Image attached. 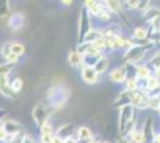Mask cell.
Instances as JSON below:
<instances>
[{"mask_svg": "<svg viewBox=\"0 0 160 143\" xmlns=\"http://www.w3.org/2000/svg\"><path fill=\"white\" fill-rule=\"evenodd\" d=\"M32 117L35 123L41 129L46 123H48V111L46 106H43L42 104H37L32 110Z\"/></svg>", "mask_w": 160, "mask_h": 143, "instance_id": "1", "label": "cell"}, {"mask_svg": "<svg viewBox=\"0 0 160 143\" xmlns=\"http://www.w3.org/2000/svg\"><path fill=\"white\" fill-rule=\"evenodd\" d=\"M25 16L23 13H13L8 17V26L12 31H19L24 27Z\"/></svg>", "mask_w": 160, "mask_h": 143, "instance_id": "2", "label": "cell"}, {"mask_svg": "<svg viewBox=\"0 0 160 143\" xmlns=\"http://www.w3.org/2000/svg\"><path fill=\"white\" fill-rule=\"evenodd\" d=\"M98 75L99 74L96 72V69L93 67L84 66L82 69H81V78L88 85H93V83L98 81Z\"/></svg>", "mask_w": 160, "mask_h": 143, "instance_id": "3", "label": "cell"}, {"mask_svg": "<svg viewBox=\"0 0 160 143\" xmlns=\"http://www.w3.org/2000/svg\"><path fill=\"white\" fill-rule=\"evenodd\" d=\"M132 105H124L120 112V129L121 131H123V129L127 126V124L132 121Z\"/></svg>", "mask_w": 160, "mask_h": 143, "instance_id": "4", "label": "cell"}, {"mask_svg": "<svg viewBox=\"0 0 160 143\" xmlns=\"http://www.w3.org/2000/svg\"><path fill=\"white\" fill-rule=\"evenodd\" d=\"M2 128L5 129V131H6L7 135L10 137L14 136V135H17L18 132L22 131L20 124L17 121H14V119H8V121H6V122L2 124Z\"/></svg>", "mask_w": 160, "mask_h": 143, "instance_id": "5", "label": "cell"}, {"mask_svg": "<svg viewBox=\"0 0 160 143\" xmlns=\"http://www.w3.org/2000/svg\"><path fill=\"white\" fill-rule=\"evenodd\" d=\"M109 79L113 82H124L127 79V69L126 67H121V68H116L115 70H112L110 75H109Z\"/></svg>", "mask_w": 160, "mask_h": 143, "instance_id": "6", "label": "cell"}, {"mask_svg": "<svg viewBox=\"0 0 160 143\" xmlns=\"http://www.w3.org/2000/svg\"><path fill=\"white\" fill-rule=\"evenodd\" d=\"M0 93L7 98H13L16 94L11 88V85L7 82V76H0Z\"/></svg>", "mask_w": 160, "mask_h": 143, "instance_id": "7", "label": "cell"}, {"mask_svg": "<svg viewBox=\"0 0 160 143\" xmlns=\"http://www.w3.org/2000/svg\"><path fill=\"white\" fill-rule=\"evenodd\" d=\"M68 62L72 67H80L82 63V56L78 51H71L68 55Z\"/></svg>", "mask_w": 160, "mask_h": 143, "instance_id": "8", "label": "cell"}, {"mask_svg": "<svg viewBox=\"0 0 160 143\" xmlns=\"http://www.w3.org/2000/svg\"><path fill=\"white\" fill-rule=\"evenodd\" d=\"M78 138L79 141H86L90 142L92 141V132L87 126H80L78 129Z\"/></svg>", "mask_w": 160, "mask_h": 143, "instance_id": "9", "label": "cell"}, {"mask_svg": "<svg viewBox=\"0 0 160 143\" xmlns=\"http://www.w3.org/2000/svg\"><path fill=\"white\" fill-rule=\"evenodd\" d=\"M108 67H109V60H108L107 57H102L99 61L96 63V66H94L93 68L96 69V72L98 74H103L108 69Z\"/></svg>", "mask_w": 160, "mask_h": 143, "instance_id": "10", "label": "cell"}, {"mask_svg": "<svg viewBox=\"0 0 160 143\" xmlns=\"http://www.w3.org/2000/svg\"><path fill=\"white\" fill-rule=\"evenodd\" d=\"M24 51H25V48L22 43H19V42H12L11 43V53L12 54L17 55L19 57L24 54Z\"/></svg>", "mask_w": 160, "mask_h": 143, "instance_id": "11", "label": "cell"}, {"mask_svg": "<svg viewBox=\"0 0 160 143\" xmlns=\"http://www.w3.org/2000/svg\"><path fill=\"white\" fill-rule=\"evenodd\" d=\"M136 75L140 78V79H149V69L147 68L146 66H139L136 68Z\"/></svg>", "mask_w": 160, "mask_h": 143, "instance_id": "12", "label": "cell"}, {"mask_svg": "<svg viewBox=\"0 0 160 143\" xmlns=\"http://www.w3.org/2000/svg\"><path fill=\"white\" fill-rule=\"evenodd\" d=\"M13 67H14V64L8 63V62L1 63V64H0V76H7V75L10 74V72L12 70Z\"/></svg>", "mask_w": 160, "mask_h": 143, "instance_id": "13", "label": "cell"}, {"mask_svg": "<svg viewBox=\"0 0 160 143\" xmlns=\"http://www.w3.org/2000/svg\"><path fill=\"white\" fill-rule=\"evenodd\" d=\"M23 80L20 79V78H16V79H13L12 80V82H11V88H12V91H13L14 93H18V92H20L22 91V88H23Z\"/></svg>", "mask_w": 160, "mask_h": 143, "instance_id": "14", "label": "cell"}, {"mask_svg": "<svg viewBox=\"0 0 160 143\" xmlns=\"http://www.w3.org/2000/svg\"><path fill=\"white\" fill-rule=\"evenodd\" d=\"M160 86V81L158 78H155V76H152V78H149V79H147V88L151 89V91H153L157 87H159Z\"/></svg>", "mask_w": 160, "mask_h": 143, "instance_id": "15", "label": "cell"}, {"mask_svg": "<svg viewBox=\"0 0 160 143\" xmlns=\"http://www.w3.org/2000/svg\"><path fill=\"white\" fill-rule=\"evenodd\" d=\"M132 140L135 143H143L146 141V137L143 132H139V131H134L132 132Z\"/></svg>", "mask_w": 160, "mask_h": 143, "instance_id": "16", "label": "cell"}, {"mask_svg": "<svg viewBox=\"0 0 160 143\" xmlns=\"http://www.w3.org/2000/svg\"><path fill=\"white\" fill-rule=\"evenodd\" d=\"M107 7L111 12H118L121 10V2L120 1H105Z\"/></svg>", "mask_w": 160, "mask_h": 143, "instance_id": "17", "label": "cell"}, {"mask_svg": "<svg viewBox=\"0 0 160 143\" xmlns=\"http://www.w3.org/2000/svg\"><path fill=\"white\" fill-rule=\"evenodd\" d=\"M134 37H135V38H139V40L146 38L147 30L143 29V27H138V29H135V31H134Z\"/></svg>", "mask_w": 160, "mask_h": 143, "instance_id": "18", "label": "cell"}, {"mask_svg": "<svg viewBox=\"0 0 160 143\" xmlns=\"http://www.w3.org/2000/svg\"><path fill=\"white\" fill-rule=\"evenodd\" d=\"M41 135H53V126L49 123H46L41 128Z\"/></svg>", "mask_w": 160, "mask_h": 143, "instance_id": "19", "label": "cell"}, {"mask_svg": "<svg viewBox=\"0 0 160 143\" xmlns=\"http://www.w3.org/2000/svg\"><path fill=\"white\" fill-rule=\"evenodd\" d=\"M0 141H1V142H8V141H10L8 135H7V132L5 131V129H4L2 126L0 128Z\"/></svg>", "mask_w": 160, "mask_h": 143, "instance_id": "20", "label": "cell"}, {"mask_svg": "<svg viewBox=\"0 0 160 143\" xmlns=\"http://www.w3.org/2000/svg\"><path fill=\"white\" fill-rule=\"evenodd\" d=\"M151 23H152V26H153L157 31H159L160 32V14L159 16H157L154 19H152Z\"/></svg>", "mask_w": 160, "mask_h": 143, "instance_id": "21", "label": "cell"}, {"mask_svg": "<svg viewBox=\"0 0 160 143\" xmlns=\"http://www.w3.org/2000/svg\"><path fill=\"white\" fill-rule=\"evenodd\" d=\"M6 62H8V63H12V64H16L17 62H18V56L17 55L12 54V53H10V54L7 55L6 57Z\"/></svg>", "mask_w": 160, "mask_h": 143, "instance_id": "22", "label": "cell"}, {"mask_svg": "<svg viewBox=\"0 0 160 143\" xmlns=\"http://www.w3.org/2000/svg\"><path fill=\"white\" fill-rule=\"evenodd\" d=\"M138 87V85H136V81L134 80V79H130V80H127V89L128 91H135Z\"/></svg>", "mask_w": 160, "mask_h": 143, "instance_id": "23", "label": "cell"}, {"mask_svg": "<svg viewBox=\"0 0 160 143\" xmlns=\"http://www.w3.org/2000/svg\"><path fill=\"white\" fill-rule=\"evenodd\" d=\"M151 62H152V64H154L155 69L160 68V53L155 55L153 59H152V61H151Z\"/></svg>", "mask_w": 160, "mask_h": 143, "instance_id": "24", "label": "cell"}, {"mask_svg": "<svg viewBox=\"0 0 160 143\" xmlns=\"http://www.w3.org/2000/svg\"><path fill=\"white\" fill-rule=\"evenodd\" d=\"M63 143H78V140H75L74 137L69 136V137H67V138L63 140Z\"/></svg>", "mask_w": 160, "mask_h": 143, "instance_id": "25", "label": "cell"}, {"mask_svg": "<svg viewBox=\"0 0 160 143\" xmlns=\"http://www.w3.org/2000/svg\"><path fill=\"white\" fill-rule=\"evenodd\" d=\"M52 143H63V138H61V137L56 136V135H54Z\"/></svg>", "mask_w": 160, "mask_h": 143, "instance_id": "26", "label": "cell"}, {"mask_svg": "<svg viewBox=\"0 0 160 143\" xmlns=\"http://www.w3.org/2000/svg\"><path fill=\"white\" fill-rule=\"evenodd\" d=\"M117 143H130L128 140H126V138H118L117 140Z\"/></svg>", "mask_w": 160, "mask_h": 143, "instance_id": "27", "label": "cell"}, {"mask_svg": "<svg viewBox=\"0 0 160 143\" xmlns=\"http://www.w3.org/2000/svg\"><path fill=\"white\" fill-rule=\"evenodd\" d=\"M155 78L160 79V68H157V69H155Z\"/></svg>", "mask_w": 160, "mask_h": 143, "instance_id": "28", "label": "cell"}, {"mask_svg": "<svg viewBox=\"0 0 160 143\" xmlns=\"http://www.w3.org/2000/svg\"><path fill=\"white\" fill-rule=\"evenodd\" d=\"M155 143H160V134L155 135Z\"/></svg>", "mask_w": 160, "mask_h": 143, "instance_id": "29", "label": "cell"}, {"mask_svg": "<svg viewBox=\"0 0 160 143\" xmlns=\"http://www.w3.org/2000/svg\"><path fill=\"white\" fill-rule=\"evenodd\" d=\"M62 4H65V5H67V6H69L71 4H73L72 1H62Z\"/></svg>", "mask_w": 160, "mask_h": 143, "instance_id": "30", "label": "cell"}, {"mask_svg": "<svg viewBox=\"0 0 160 143\" xmlns=\"http://www.w3.org/2000/svg\"><path fill=\"white\" fill-rule=\"evenodd\" d=\"M103 143H109V142H103Z\"/></svg>", "mask_w": 160, "mask_h": 143, "instance_id": "31", "label": "cell"}]
</instances>
